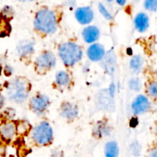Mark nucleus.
Here are the masks:
<instances>
[{"label": "nucleus", "instance_id": "nucleus-8", "mask_svg": "<svg viewBox=\"0 0 157 157\" xmlns=\"http://www.w3.org/2000/svg\"><path fill=\"white\" fill-rule=\"evenodd\" d=\"M60 116L67 121H73L79 114V109L76 104L70 101H64L59 107Z\"/></svg>", "mask_w": 157, "mask_h": 157}, {"label": "nucleus", "instance_id": "nucleus-31", "mask_svg": "<svg viewBox=\"0 0 157 157\" xmlns=\"http://www.w3.org/2000/svg\"><path fill=\"white\" fill-rule=\"evenodd\" d=\"M116 2L117 3L118 5H120L121 6H124L126 3H127V1H125V0H117Z\"/></svg>", "mask_w": 157, "mask_h": 157}, {"label": "nucleus", "instance_id": "nucleus-3", "mask_svg": "<svg viewBox=\"0 0 157 157\" xmlns=\"http://www.w3.org/2000/svg\"><path fill=\"white\" fill-rule=\"evenodd\" d=\"M30 89L31 84L28 79L23 77H16L8 84V97L13 102L22 104L29 98Z\"/></svg>", "mask_w": 157, "mask_h": 157}, {"label": "nucleus", "instance_id": "nucleus-27", "mask_svg": "<svg viewBox=\"0 0 157 157\" xmlns=\"http://www.w3.org/2000/svg\"><path fill=\"white\" fill-rule=\"evenodd\" d=\"M2 14H4V15L6 17L12 15V14H13V10H12V8L10 7V6H6V7L3 9Z\"/></svg>", "mask_w": 157, "mask_h": 157}, {"label": "nucleus", "instance_id": "nucleus-11", "mask_svg": "<svg viewBox=\"0 0 157 157\" xmlns=\"http://www.w3.org/2000/svg\"><path fill=\"white\" fill-rule=\"evenodd\" d=\"M106 55L104 46L100 43H94L90 44L87 50V56L90 61L97 62L104 59Z\"/></svg>", "mask_w": 157, "mask_h": 157}, {"label": "nucleus", "instance_id": "nucleus-10", "mask_svg": "<svg viewBox=\"0 0 157 157\" xmlns=\"http://www.w3.org/2000/svg\"><path fill=\"white\" fill-rule=\"evenodd\" d=\"M77 21L81 25H88L92 22L94 18L93 9L89 6L78 7L75 12Z\"/></svg>", "mask_w": 157, "mask_h": 157}, {"label": "nucleus", "instance_id": "nucleus-1", "mask_svg": "<svg viewBox=\"0 0 157 157\" xmlns=\"http://www.w3.org/2000/svg\"><path fill=\"white\" fill-rule=\"evenodd\" d=\"M58 19L55 11L48 7H42L37 11L34 19V28L43 35H52L56 32Z\"/></svg>", "mask_w": 157, "mask_h": 157}, {"label": "nucleus", "instance_id": "nucleus-7", "mask_svg": "<svg viewBox=\"0 0 157 157\" xmlns=\"http://www.w3.org/2000/svg\"><path fill=\"white\" fill-rule=\"evenodd\" d=\"M131 109L135 115L144 114L151 109V103L146 95L140 94L132 102Z\"/></svg>", "mask_w": 157, "mask_h": 157}, {"label": "nucleus", "instance_id": "nucleus-30", "mask_svg": "<svg viewBox=\"0 0 157 157\" xmlns=\"http://www.w3.org/2000/svg\"><path fill=\"white\" fill-rule=\"evenodd\" d=\"M5 102H6V98H5V97L2 94H0V110L4 107Z\"/></svg>", "mask_w": 157, "mask_h": 157}, {"label": "nucleus", "instance_id": "nucleus-19", "mask_svg": "<svg viewBox=\"0 0 157 157\" xmlns=\"http://www.w3.org/2000/svg\"><path fill=\"white\" fill-rule=\"evenodd\" d=\"M144 66V59L140 55H133L130 61V67L135 73H140Z\"/></svg>", "mask_w": 157, "mask_h": 157}, {"label": "nucleus", "instance_id": "nucleus-14", "mask_svg": "<svg viewBox=\"0 0 157 157\" xmlns=\"http://www.w3.org/2000/svg\"><path fill=\"white\" fill-rule=\"evenodd\" d=\"M111 128L108 123L105 121H100L96 123L93 128L92 134L96 139H101L110 136Z\"/></svg>", "mask_w": 157, "mask_h": 157}, {"label": "nucleus", "instance_id": "nucleus-22", "mask_svg": "<svg viewBox=\"0 0 157 157\" xmlns=\"http://www.w3.org/2000/svg\"><path fill=\"white\" fill-rule=\"evenodd\" d=\"M145 9L149 12H155L157 11V0H147L144 2Z\"/></svg>", "mask_w": 157, "mask_h": 157}, {"label": "nucleus", "instance_id": "nucleus-2", "mask_svg": "<svg viewBox=\"0 0 157 157\" xmlns=\"http://www.w3.org/2000/svg\"><path fill=\"white\" fill-rule=\"evenodd\" d=\"M58 55L64 65L74 67L83 58V50L81 45L74 41H66L58 46Z\"/></svg>", "mask_w": 157, "mask_h": 157}, {"label": "nucleus", "instance_id": "nucleus-28", "mask_svg": "<svg viewBox=\"0 0 157 157\" xmlns=\"http://www.w3.org/2000/svg\"><path fill=\"white\" fill-rule=\"evenodd\" d=\"M115 90H116V87L113 83H112L108 88V94L111 98H113L115 95Z\"/></svg>", "mask_w": 157, "mask_h": 157}, {"label": "nucleus", "instance_id": "nucleus-32", "mask_svg": "<svg viewBox=\"0 0 157 157\" xmlns=\"http://www.w3.org/2000/svg\"><path fill=\"white\" fill-rule=\"evenodd\" d=\"M153 130H154V133L155 135L157 136V121L154 124V128H153Z\"/></svg>", "mask_w": 157, "mask_h": 157}, {"label": "nucleus", "instance_id": "nucleus-26", "mask_svg": "<svg viewBox=\"0 0 157 157\" xmlns=\"http://www.w3.org/2000/svg\"><path fill=\"white\" fill-rule=\"evenodd\" d=\"M5 117H6V119H7V121H11V120L15 117V110L12 108H7L4 111Z\"/></svg>", "mask_w": 157, "mask_h": 157}, {"label": "nucleus", "instance_id": "nucleus-9", "mask_svg": "<svg viewBox=\"0 0 157 157\" xmlns=\"http://www.w3.org/2000/svg\"><path fill=\"white\" fill-rule=\"evenodd\" d=\"M16 136V124L15 122L6 121L0 125V136L3 141H12Z\"/></svg>", "mask_w": 157, "mask_h": 157}, {"label": "nucleus", "instance_id": "nucleus-6", "mask_svg": "<svg viewBox=\"0 0 157 157\" xmlns=\"http://www.w3.org/2000/svg\"><path fill=\"white\" fill-rule=\"evenodd\" d=\"M51 104L50 98L43 94H37L29 101V109L38 115L43 114L48 109Z\"/></svg>", "mask_w": 157, "mask_h": 157}, {"label": "nucleus", "instance_id": "nucleus-5", "mask_svg": "<svg viewBox=\"0 0 157 157\" xmlns=\"http://www.w3.org/2000/svg\"><path fill=\"white\" fill-rule=\"evenodd\" d=\"M57 63L56 56L50 51H44L36 58L35 61V69L38 73L45 74L52 70Z\"/></svg>", "mask_w": 157, "mask_h": 157}, {"label": "nucleus", "instance_id": "nucleus-25", "mask_svg": "<svg viewBox=\"0 0 157 157\" xmlns=\"http://www.w3.org/2000/svg\"><path fill=\"white\" fill-rule=\"evenodd\" d=\"M147 157H157V142L153 143L148 149Z\"/></svg>", "mask_w": 157, "mask_h": 157}, {"label": "nucleus", "instance_id": "nucleus-13", "mask_svg": "<svg viewBox=\"0 0 157 157\" xmlns=\"http://www.w3.org/2000/svg\"><path fill=\"white\" fill-rule=\"evenodd\" d=\"M100 29L95 25H88L84 28L82 31V38L86 43L94 44L100 38Z\"/></svg>", "mask_w": 157, "mask_h": 157}, {"label": "nucleus", "instance_id": "nucleus-21", "mask_svg": "<svg viewBox=\"0 0 157 157\" xmlns=\"http://www.w3.org/2000/svg\"><path fill=\"white\" fill-rule=\"evenodd\" d=\"M129 87L133 91H140L141 89V82L139 78H132L129 81Z\"/></svg>", "mask_w": 157, "mask_h": 157}, {"label": "nucleus", "instance_id": "nucleus-23", "mask_svg": "<svg viewBox=\"0 0 157 157\" xmlns=\"http://www.w3.org/2000/svg\"><path fill=\"white\" fill-rule=\"evenodd\" d=\"M130 151H131V153L134 156L138 157L140 156L141 154V146L137 141H134V142L130 144Z\"/></svg>", "mask_w": 157, "mask_h": 157}, {"label": "nucleus", "instance_id": "nucleus-24", "mask_svg": "<svg viewBox=\"0 0 157 157\" xmlns=\"http://www.w3.org/2000/svg\"><path fill=\"white\" fill-rule=\"evenodd\" d=\"M98 8H99V11L100 12H101V14L106 18V19L107 20L113 19V15H111V13H110L108 10H107V9L105 7V6H104L103 3L100 2Z\"/></svg>", "mask_w": 157, "mask_h": 157}, {"label": "nucleus", "instance_id": "nucleus-20", "mask_svg": "<svg viewBox=\"0 0 157 157\" xmlns=\"http://www.w3.org/2000/svg\"><path fill=\"white\" fill-rule=\"evenodd\" d=\"M15 124H16L17 135L24 136V135H27L28 133H30L32 128H31L30 124L27 121H21Z\"/></svg>", "mask_w": 157, "mask_h": 157}, {"label": "nucleus", "instance_id": "nucleus-16", "mask_svg": "<svg viewBox=\"0 0 157 157\" xmlns=\"http://www.w3.org/2000/svg\"><path fill=\"white\" fill-rule=\"evenodd\" d=\"M104 157H118L120 153V148L117 143L114 140L107 142L104 146Z\"/></svg>", "mask_w": 157, "mask_h": 157}, {"label": "nucleus", "instance_id": "nucleus-17", "mask_svg": "<svg viewBox=\"0 0 157 157\" xmlns=\"http://www.w3.org/2000/svg\"><path fill=\"white\" fill-rule=\"evenodd\" d=\"M71 76L65 71H59L55 75V82L59 87H67L70 85Z\"/></svg>", "mask_w": 157, "mask_h": 157}, {"label": "nucleus", "instance_id": "nucleus-15", "mask_svg": "<svg viewBox=\"0 0 157 157\" xmlns=\"http://www.w3.org/2000/svg\"><path fill=\"white\" fill-rule=\"evenodd\" d=\"M135 29L139 32H144L150 27V18L144 12H139L134 18Z\"/></svg>", "mask_w": 157, "mask_h": 157}, {"label": "nucleus", "instance_id": "nucleus-4", "mask_svg": "<svg viewBox=\"0 0 157 157\" xmlns=\"http://www.w3.org/2000/svg\"><path fill=\"white\" fill-rule=\"evenodd\" d=\"M32 141L39 147L50 145L54 140V132L52 126L48 121H41L30 132Z\"/></svg>", "mask_w": 157, "mask_h": 157}, {"label": "nucleus", "instance_id": "nucleus-18", "mask_svg": "<svg viewBox=\"0 0 157 157\" xmlns=\"http://www.w3.org/2000/svg\"><path fill=\"white\" fill-rule=\"evenodd\" d=\"M146 96L152 99L157 98V81L156 80H150L147 82L145 86Z\"/></svg>", "mask_w": 157, "mask_h": 157}, {"label": "nucleus", "instance_id": "nucleus-12", "mask_svg": "<svg viewBox=\"0 0 157 157\" xmlns=\"http://www.w3.org/2000/svg\"><path fill=\"white\" fill-rule=\"evenodd\" d=\"M35 52V42L32 40H23L17 46V52L21 58H28Z\"/></svg>", "mask_w": 157, "mask_h": 157}, {"label": "nucleus", "instance_id": "nucleus-29", "mask_svg": "<svg viewBox=\"0 0 157 157\" xmlns=\"http://www.w3.org/2000/svg\"><path fill=\"white\" fill-rule=\"evenodd\" d=\"M52 157H64V154H63L62 151L60 150H54L52 153Z\"/></svg>", "mask_w": 157, "mask_h": 157}]
</instances>
